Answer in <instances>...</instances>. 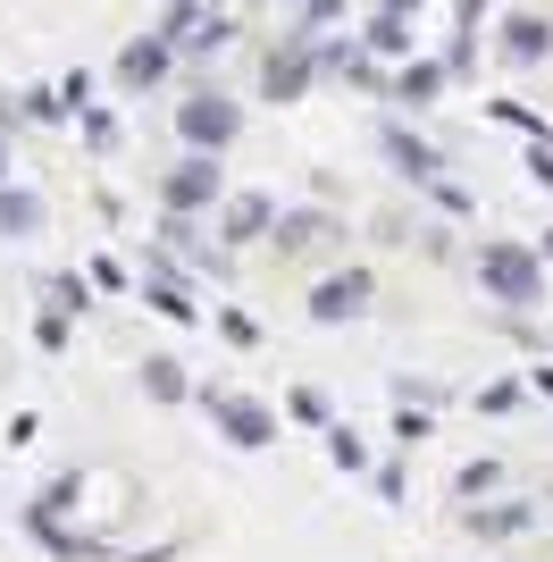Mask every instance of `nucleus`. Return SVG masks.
Segmentation results:
<instances>
[{"mask_svg":"<svg viewBox=\"0 0 553 562\" xmlns=\"http://www.w3.org/2000/svg\"><path fill=\"white\" fill-rule=\"evenodd\" d=\"M478 294H495L504 311H529V303H545V252L511 244V235L478 244Z\"/></svg>","mask_w":553,"mask_h":562,"instance_id":"1","label":"nucleus"},{"mask_svg":"<svg viewBox=\"0 0 553 562\" xmlns=\"http://www.w3.org/2000/svg\"><path fill=\"white\" fill-rule=\"evenodd\" d=\"M311 76H319V25L294 18L269 43V59H260V93H269V101H302V93H311Z\"/></svg>","mask_w":553,"mask_h":562,"instance_id":"2","label":"nucleus"},{"mask_svg":"<svg viewBox=\"0 0 553 562\" xmlns=\"http://www.w3.org/2000/svg\"><path fill=\"white\" fill-rule=\"evenodd\" d=\"M235 135H244V101H235V93L193 85V93L177 101V143H184V151H227Z\"/></svg>","mask_w":553,"mask_h":562,"instance_id":"3","label":"nucleus"},{"mask_svg":"<svg viewBox=\"0 0 553 562\" xmlns=\"http://www.w3.org/2000/svg\"><path fill=\"white\" fill-rule=\"evenodd\" d=\"M202 412H210V428H218L227 446H244V453L276 446V412H269L260 395H227V386H210V395H202Z\"/></svg>","mask_w":553,"mask_h":562,"instance_id":"4","label":"nucleus"},{"mask_svg":"<svg viewBox=\"0 0 553 562\" xmlns=\"http://www.w3.org/2000/svg\"><path fill=\"white\" fill-rule=\"evenodd\" d=\"M218 193H227L218 151H184V160H168V177H160V211H193V218H202Z\"/></svg>","mask_w":553,"mask_h":562,"instance_id":"5","label":"nucleus"},{"mask_svg":"<svg viewBox=\"0 0 553 562\" xmlns=\"http://www.w3.org/2000/svg\"><path fill=\"white\" fill-rule=\"evenodd\" d=\"M311 319H319V328H345V319H369V311H377V278H369V269H327L319 285H311Z\"/></svg>","mask_w":553,"mask_h":562,"instance_id":"6","label":"nucleus"},{"mask_svg":"<svg viewBox=\"0 0 553 562\" xmlns=\"http://www.w3.org/2000/svg\"><path fill=\"white\" fill-rule=\"evenodd\" d=\"M269 244H276V260H311V252H336L345 244V218L336 211H276V227H269Z\"/></svg>","mask_w":553,"mask_h":562,"instance_id":"7","label":"nucleus"},{"mask_svg":"<svg viewBox=\"0 0 553 562\" xmlns=\"http://www.w3.org/2000/svg\"><path fill=\"white\" fill-rule=\"evenodd\" d=\"M377 151H386V168H394V177H411V186H437V177H444V151H437L428 135H411L403 117H386V126H377Z\"/></svg>","mask_w":553,"mask_h":562,"instance_id":"8","label":"nucleus"},{"mask_svg":"<svg viewBox=\"0 0 553 562\" xmlns=\"http://www.w3.org/2000/svg\"><path fill=\"white\" fill-rule=\"evenodd\" d=\"M461 529H470V538H486V546H504V538H520V529H537V504H529V495H504V504H461Z\"/></svg>","mask_w":553,"mask_h":562,"instance_id":"9","label":"nucleus"},{"mask_svg":"<svg viewBox=\"0 0 553 562\" xmlns=\"http://www.w3.org/2000/svg\"><path fill=\"white\" fill-rule=\"evenodd\" d=\"M168 59H177V43H168V25H160V34H135V43L117 50V85H126V93H151V85L168 76Z\"/></svg>","mask_w":553,"mask_h":562,"instance_id":"10","label":"nucleus"},{"mask_svg":"<svg viewBox=\"0 0 553 562\" xmlns=\"http://www.w3.org/2000/svg\"><path fill=\"white\" fill-rule=\"evenodd\" d=\"M495 43H504V59H511V68H537V59H553V25L537 18V9H511Z\"/></svg>","mask_w":553,"mask_h":562,"instance_id":"11","label":"nucleus"},{"mask_svg":"<svg viewBox=\"0 0 553 562\" xmlns=\"http://www.w3.org/2000/svg\"><path fill=\"white\" fill-rule=\"evenodd\" d=\"M444 76H453V59H403L386 85V101H403V110H428V101H444Z\"/></svg>","mask_w":553,"mask_h":562,"instance_id":"12","label":"nucleus"},{"mask_svg":"<svg viewBox=\"0 0 553 562\" xmlns=\"http://www.w3.org/2000/svg\"><path fill=\"white\" fill-rule=\"evenodd\" d=\"M276 211L269 193H227V211H218V244H269Z\"/></svg>","mask_w":553,"mask_h":562,"instance_id":"13","label":"nucleus"},{"mask_svg":"<svg viewBox=\"0 0 553 562\" xmlns=\"http://www.w3.org/2000/svg\"><path fill=\"white\" fill-rule=\"evenodd\" d=\"M143 395H151V403H184V395H193V378H184L177 352H143Z\"/></svg>","mask_w":553,"mask_h":562,"instance_id":"14","label":"nucleus"},{"mask_svg":"<svg viewBox=\"0 0 553 562\" xmlns=\"http://www.w3.org/2000/svg\"><path fill=\"white\" fill-rule=\"evenodd\" d=\"M160 244H168V252H184V260H202V269H227V252H210V244H202L193 211H168L160 218Z\"/></svg>","mask_w":553,"mask_h":562,"instance_id":"15","label":"nucleus"},{"mask_svg":"<svg viewBox=\"0 0 553 562\" xmlns=\"http://www.w3.org/2000/svg\"><path fill=\"white\" fill-rule=\"evenodd\" d=\"M361 43L377 50V59H411V18H394V9H377V18L361 25Z\"/></svg>","mask_w":553,"mask_h":562,"instance_id":"16","label":"nucleus"},{"mask_svg":"<svg viewBox=\"0 0 553 562\" xmlns=\"http://www.w3.org/2000/svg\"><path fill=\"white\" fill-rule=\"evenodd\" d=\"M43 227V193L34 186H0V235H34Z\"/></svg>","mask_w":553,"mask_h":562,"instance_id":"17","label":"nucleus"},{"mask_svg":"<svg viewBox=\"0 0 553 562\" xmlns=\"http://www.w3.org/2000/svg\"><path fill=\"white\" fill-rule=\"evenodd\" d=\"M143 285H151V311H160V319H177V328H193V319H202V303L184 294V278H143Z\"/></svg>","mask_w":553,"mask_h":562,"instance_id":"18","label":"nucleus"},{"mask_svg":"<svg viewBox=\"0 0 553 562\" xmlns=\"http://www.w3.org/2000/svg\"><path fill=\"white\" fill-rule=\"evenodd\" d=\"M43 303L68 319V311H84V269H59V278H43Z\"/></svg>","mask_w":553,"mask_h":562,"instance_id":"19","label":"nucleus"},{"mask_svg":"<svg viewBox=\"0 0 553 562\" xmlns=\"http://www.w3.org/2000/svg\"><path fill=\"white\" fill-rule=\"evenodd\" d=\"M327 462H336V470H369V446L352 437L345 420H327Z\"/></svg>","mask_w":553,"mask_h":562,"instance_id":"20","label":"nucleus"},{"mask_svg":"<svg viewBox=\"0 0 553 562\" xmlns=\"http://www.w3.org/2000/svg\"><path fill=\"white\" fill-rule=\"evenodd\" d=\"M495 479H504V462H461V495H470V504H478V495H495Z\"/></svg>","mask_w":553,"mask_h":562,"instance_id":"21","label":"nucleus"},{"mask_svg":"<svg viewBox=\"0 0 553 562\" xmlns=\"http://www.w3.org/2000/svg\"><path fill=\"white\" fill-rule=\"evenodd\" d=\"M285 412H294V420H311V428H327V420H336L319 386H294V395H285Z\"/></svg>","mask_w":553,"mask_h":562,"instance_id":"22","label":"nucleus"},{"mask_svg":"<svg viewBox=\"0 0 553 562\" xmlns=\"http://www.w3.org/2000/svg\"><path fill=\"white\" fill-rule=\"evenodd\" d=\"M529 186H545V193H553V135H537V143H529Z\"/></svg>","mask_w":553,"mask_h":562,"instance_id":"23","label":"nucleus"},{"mask_svg":"<svg viewBox=\"0 0 553 562\" xmlns=\"http://www.w3.org/2000/svg\"><path fill=\"white\" fill-rule=\"evenodd\" d=\"M218 336H227V345H260V319H244V311H218Z\"/></svg>","mask_w":553,"mask_h":562,"instance_id":"24","label":"nucleus"},{"mask_svg":"<svg viewBox=\"0 0 553 562\" xmlns=\"http://www.w3.org/2000/svg\"><path fill=\"white\" fill-rule=\"evenodd\" d=\"M394 437H403V446H419V437H428V412H411V403H403V412H394Z\"/></svg>","mask_w":553,"mask_h":562,"instance_id":"25","label":"nucleus"},{"mask_svg":"<svg viewBox=\"0 0 553 562\" xmlns=\"http://www.w3.org/2000/svg\"><path fill=\"white\" fill-rule=\"evenodd\" d=\"M294 18H311V25H327V18H345V0H294Z\"/></svg>","mask_w":553,"mask_h":562,"instance_id":"26","label":"nucleus"},{"mask_svg":"<svg viewBox=\"0 0 553 562\" xmlns=\"http://www.w3.org/2000/svg\"><path fill=\"white\" fill-rule=\"evenodd\" d=\"M0 126H25V93H18V101L0 93Z\"/></svg>","mask_w":553,"mask_h":562,"instance_id":"27","label":"nucleus"},{"mask_svg":"<svg viewBox=\"0 0 553 562\" xmlns=\"http://www.w3.org/2000/svg\"><path fill=\"white\" fill-rule=\"evenodd\" d=\"M529 395H545V403H553V370H545V361L529 370Z\"/></svg>","mask_w":553,"mask_h":562,"instance_id":"28","label":"nucleus"},{"mask_svg":"<svg viewBox=\"0 0 553 562\" xmlns=\"http://www.w3.org/2000/svg\"><path fill=\"white\" fill-rule=\"evenodd\" d=\"M377 9H394V18H419V0H377Z\"/></svg>","mask_w":553,"mask_h":562,"instance_id":"29","label":"nucleus"},{"mask_svg":"<svg viewBox=\"0 0 553 562\" xmlns=\"http://www.w3.org/2000/svg\"><path fill=\"white\" fill-rule=\"evenodd\" d=\"M0 186H9V126H0Z\"/></svg>","mask_w":553,"mask_h":562,"instance_id":"30","label":"nucleus"},{"mask_svg":"<svg viewBox=\"0 0 553 562\" xmlns=\"http://www.w3.org/2000/svg\"><path fill=\"white\" fill-rule=\"evenodd\" d=\"M545 260H553V235H545Z\"/></svg>","mask_w":553,"mask_h":562,"instance_id":"31","label":"nucleus"}]
</instances>
